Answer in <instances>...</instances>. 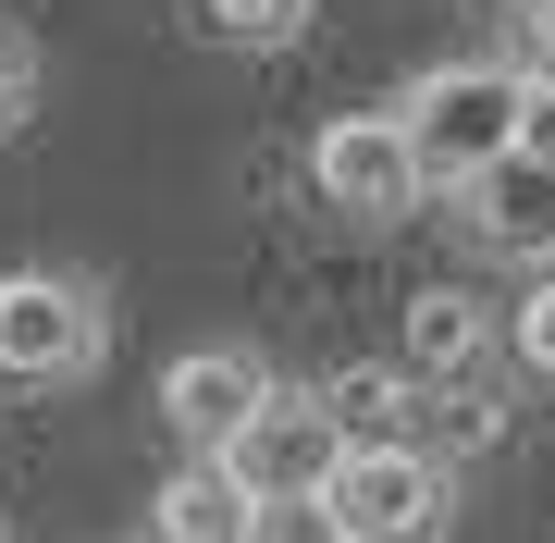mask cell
Wrapping results in <instances>:
<instances>
[{"mask_svg":"<svg viewBox=\"0 0 555 543\" xmlns=\"http://www.w3.org/2000/svg\"><path fill=\"white\" fill-rule=\"evenodd\" d=\"M396 112H408L433 185H469V173H494L506 148H531V62H433Z\"/></svg>","mask_w":555,"mask_h":543,"instance_id":"obj_1","label":"cell"},{"mask_svg":"<svg viewBox=\"0 0 555 543\" xmlns=\"http://www.w3.org/2000/svg\"><path fill=\"white\" fill-rule=\"evenodd\" d=\"M321 506L346 519V543H444V519H456V457H433L420 432H358Z\"/></svg>","mask_w":555,"mask_h":543,"instance_id":"obj_2","label":"cell"},{"mask_svg":"<svg viewBox=\"0 0 555 543\" xmlns=\"http://www.w3.org/2000/svg\"><path fill=\"white\" fill-rule=\"evenodd\" d=\"M100 346H112L100 284H75V272H0V383H25V396L87 383Z\"/></svg>","mask_w":555,"mask_h":543,"instance_id":"obj_3","label":"cell"},{"mask_svg":"<svg viewBox=\"0 0 555 543\" xmlns=\"http://www.w3.org/2000/svg\"><path fill=\"white\" fill-rule=\"evenodd\" d=\"M309 185H321V210H346V222H408L420 198H433V161H420V137H408V112H334L309 137Z\"/></svg>","mask_w":555,"mask_h":543,"instance_id":"obj_4","label":"cell"},{"mask_svg":"<svg viewBox=\"0 0 555 543\" xmlns=\"http://www.w3.org/2000/svg\"><path fill=\"white\" fill-rule=\"evenodd\" d=\"M346 408L321 396V383H272V408L222 444V469L247 482V506H284V494H334V469H346Z\"/></svg>","mask_w":555,"mask_h":543,"instance_id":"obj_5","label":"cell"},{"mask_svg":"<svg viewBox=\"0 0 555 543\" xmlns=\"http://www.w3.org/2000/svg\"><path fill=\"white\" fill-rule=\"evenodd\" d=\"M259 408H272V359H259V346H185V359L160 371V421L185 432V457H222Z\"/></svg>","mask_w":555,"mask_h":543,"instance_id":"obj_6","label":"cell"},{"mask_svg":"<svg viewBox=\"0 0 555 543\" xmlns=\"http://www.w3.org/2000/svg\"><path fill=\"white\" fill-rule=\"evenodd\" d=\"M456 222H469V247H494V260L555 272V161L543 148H506L494 173L456 185Z\"/></svg>","mask_w":555,"mask_h":543,"instance_id":"obj_7","label":"cell"},{"mask_svg":"<svg viewBox=\"0 0 555 543\" xmlns=\"http://www.w3.org/2000/svg\"><path fill=\"white\" fill-rule=\"evenodd\" d=\"M247 519L259 506H247V482L222 457H185L173 482L149 494V543H247Z\"/></svg>","mask_w":555,"mask_h":543,"instance_id":"obj_8","label":"cell"},{"mask_svg":"<svg viewBox=\"0 0 555 543\" xmlns=\"http://www.w3.org/2000/svg\"><path fill=\"white\" fill-rule=\"evenodd\" d=\"M481 346H494L481 297H456V284H420V297H408V371H420V383H469Z\"/></svg>","mask_w":555,"mask_h":543,"instance_id":"obj_9","label":"cell"},{"mask_svg":"<svg viewBox=\"0 0 555 543\" xmlns=\"http://www.w3.org/2000/svg\"><path fill=\"white\" fill-rule=\"evenodd\" d=\"M321 396L346 408V432H420V408H433V383H420V371H334Z\"/></svg>","mask_w":555,"mask_h":543,"instance_id":"obj_10","label":"cell"},{"mask_svg":"<svg viewBox=\"0 0 555 543\" xmlns=\"http://www.w3.org/2000/svg\"><path fill=\"white\" fill-rule=\"evenodd\" d=\"M321 0H198V38L210 50H297Z\"/></svg>","mask_w":555,"mask_h":543,"instance_id":"obj_11","label":"cell"},{"mask_svg":"<svg viewBox=\"0 0 555 543\" xmlns=\"http://www.w3.org/2000/svg\"><path fill=\"white\" fill-rule=\"evenodd\" d=\"M494 432H506L494 383H433V408H420V444H433V457H481Z\"/></svg>","mask_w":555,"mask_h":543,"instance_id":"obj_12","label":"cell"},{"mask_svg":"<svg viewBox=\"0 0 555 543\" xmlns=\"http://www.w3.org/2000/svg\"><path fill=\"white\" fill-rule=\"evenodd\" d=\"M506 359L555 383V272H531V297H518V309H506Z\"/></svg>","mask_w":555,"mask_h":543,"instance_id":"obj_13","label":"cell"},{"mask_svg":"<svg viewBox=\"0 0 555 543\" xmlns=\"http://www.w3.org/2000/svg\"><path fill=\"white\" fill-rule=\"evenodd\" d=\"M247 543H346V519H334L321 494H284V506H259V519H247Z\"/></svg>","mask_w":555,"mask_h":543,"instance_id":"obj_14","label":"cell"},{"mask_svg":"<svg viewBox=\"0 0 555 543\" xmlns=\"http://www.w3.org/2000/svg\"><path fill=\"white\" fill-rule=\"evenodd\" d=\"M25 100H38V62H25V50H13V38H0V124H13V112H25Z\"/></svg>","mask_w":555,"mask_h":543,"instance_id":"obj_15","label":"cell"},{"mask_svg":"<svg viewBox=\"0 0 555 543\" xmlns=\"http://www.w3.org/2000/svg\"><path fill=\"white\" fill-rule=\"evenodd\" d=\"M531 148L555 161V62H531Z\"/></svg>","mask_w":555,"mask_h":543,"instance_id":"obj_16","label":"cell"},{"mask_svg":"<svg viewBox=\"0 0 555 543\" xmlns=\"http://www.w3.org/2000/svg\"><path fill=\"white\" fill-rule=\"evenodd\" d=\"M494 13H518V25H543V13H555V0H494Z\"/></svg>","mask_w":555,"mask_h":543,"instance_id":"obj_17","label":"cell"},{"mask_svg":"<svg viewBox=\"0 0 555 543\" xmlns=\"http://www.w3.org/2000/svg\"><path fill=\"white\" fill-rule=\"evenodd\" d=\"M531 62H555V13H543V25H531Z\"/></svg>","mask_w":555,"mask_h":543,"instance_id":"obj_18","label":"cell"}]
</instances>
